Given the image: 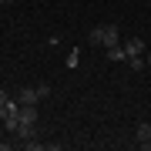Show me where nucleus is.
<instances>
[{"label": "nucleus", "instance_id": "7ed1b4c3", "mask_svg": "<svg viewBox=\"0 0 151 151\" xmlns=\"http://www.w3.org/2000/svg\"><path fill=\"white\" fill-rule=\"evenodd\" d=\"M14 134H17V141H30L34 134H37V124H27V121H20Z\"/></svg>", "mask_w": 151, "mask_h": 151}, {"label": "nucleus", "instance_id": "f257e3e1", "mask_svg": "<svg viewBox=\"0 0 151 151\" xmlns=\"http://www.w3.org/2000/svg\"><path fill=\"white\" fill-rule=\"evenodd\" d=\"M121 47L128 57H145V40L141 37H121Z\"/></svg>", "mask_w": 151, "mask_h": 151}, {"label": "nucleus", "instance_id": "20e7f679", "mask_svg": "<svg viewBox=\"0 0 151 151\" xmlns=\"http://www.w3.org/2000/svg\"><path fill=\"white\" fill-rule=\"evenodd\" d=\"M17 114H20V121H27V124H37V118H40V114H37V104H20Z\"/></svg>", "mask_w": 151, "mask_h": 151}, {"label": "nucleus", "instance_id": "f03ea898", "mask_svg": "<svg viewBox=\"0 0 151 151\" xmlns=\"http://www.w3.org/2000/svg\"><path fill=\"white\" fill-rule=\"evenodd\" d=\"M17 104H40L37 84H34V87H20V91H17Z\"/></svg>", "mask_w": 151, "mask_h": 151}, {"label": "nucleus", "instance_id": "f8f14e48", "mask_svg": "<svg viewBox=\"0 0 151 151\" xmlns=\"http://www.w3.org/2000/svg\"><path fill=\"white\" fill-rule=\"evenodd\" d=\"M0 121H4V108H0Z\"/></svg>", "mask_w": 151, "mask_h": 151}, {"label": "nucleus", "instance_id": "39448f33", "mask_svg": "<svg viewBox=\"0 0 151 151\" xmlns=\"http://www.w3.org/2000/svg\"><path fill=\"white\" fill-rule=\"evenodd\" d=\"M134 138H138L141 148H151V124H138V128H134Z\"/></svg>", "mask_w": 151, "mask_h": 151}, {"label": "nucleus", "instance_id": "0eeeda50", "mask_svg": "<svg viewBox=\"0 0 151 151\" xmlns=\"http://www.w3.org/2000/svg\"><path fill=\"white\" fill-rule=\"evenodd\" d=\"M108 57H111V60H128V54H124L121 44H118V47H108Z\"/></svg>", "mask_w": 151, "mask_h": 151}, {"label": "nucleus", "instance_id": "423d86ee", "mask_svg": "<svg viewBox=\"0 0 151 151\" xmlns=\"http://www.w3.org/2000/svg\"><path fill=\"white\" fill-rule=\"evenodd\" d=\"M87 44H91V47H104V27H94L87 34Z\"/></svg>", "mask_w": 151, "mask_h": 151}, {"label": "nucleus", "instance_id": "6e6552de", "mask_svg": "<svg viewBox=\"0 0 151 151\" xmlns=\"http://www.w3.org/2000/svg\"><path fill=\"white\" fill-rule=\"evenodd\" d=\"M128 67L131 70H141V67H145V57H128Z\"/></svg>", "mask_w": 151, "mask_h": 151}, {"label": "nucleus", "instance_id": "1a4fd4ad", "mask_svg": "<svg viewBox=\"0 0 151 151\" xmlns=\"http://www.w3.org/2000/svg\"><path fill=\"white\" fill-rule=\"evenodd\" d=\"M37 91H40V101H47V97H50V87H47V84H37Z\"/></svg>", "mask_w": 151, "mask_h": 151}, {"label": "nucleus", "instance_id": "9d476101", "mask_svg": "<svg viewBox=\"0 0 151 151\" xmlns=\"http://www.w3.org/2000/svg\"><path fill=\"white\" fill-rule=\"evenodd\" d=\"M7 97H10V94H7V91H0V108L7 104Z\"/></svg>", "mask_w": 151, "mask_h": 151}, {"label": "nucleus", "instance_id": "9b49d317", "mask_svg": "<svg viewBox=\"0 0 151 151\" xmlns=\"http://www.w3.org/2000/svg\"><path fill=\"white\" fill-rule=\"evenodd\" d=\"M145 64H151V54H145Z\"/></svg>", "mask_w": 151, "mask_h": 151}, {"label": "nucleus", "instance_id": "ddd939ff", "mask_svg": "<svg viewBox=\"0 0 151 151\" xmlns=\"http://www.w3.org/2000/svg\"><path fill=\"white\" fill-rule=\"evenodd\" d=\"M4 4H7V0H0V7H4Z\"/></svg>", "mask_w": 151, "mask_h": 151}]
</instances>
